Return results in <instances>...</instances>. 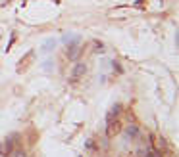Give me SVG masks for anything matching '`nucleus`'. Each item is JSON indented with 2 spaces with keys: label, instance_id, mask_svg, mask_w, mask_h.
Returning a JSON list of instances; mask_svg holds the SVG:
<instances>
[{
  "label": "nucleus",
  "instance_id": "obj_11",
  "mask_svg": "<svg viewBox=\"0 0 179 157\" xmlns=\"http://www.w3.org/2000/svg\"><path fill=\"white\" fill-rule=\"evenodd\" d=\"M142 2H145V0H137V2H135V4H137V6H139V4H142Z\"/></svg>",
  "mask_w": 179,
  "mask_h": 157
},
{
  "label": "nucleus",
  "instance_id": "obj_2",
  "mask_svg": "<svg viewBox=\"0 0 179 157\" xmlns=\"http://www.w3.org/2000/svg\"><path fill=\"white\" fill-rule=\"evenodd\" d=\"M14 140H16V134H12V136H8L4 142H2V146H0V155H8L12 149H14Z\"/></svg>",
  "mask_w": 179,
  "mask_h": 157
},
{
  "label": "nucleus",
  "instance_id": "obj_1",
  "mask_svg": "<svg viewBox=\"0 0 179 157\" xmlns=\"http://www.w3.org/2000/svg\"><path fill=\"white\" fill-rule=\"evenodd\" d=\"M121 132V123H119V119H112L106 123V134L112 138V136H116V134Z\"/></svg>",
  "mask_w": 179,
  "mask_h": 157
},
{
  "label": "nucleus",
  "instance_id": "obj_6",
  "mask_svg": "<svg viewBox=\"0 0 179 157\" xmlns=\"http://www.w3.org/2000/svg\"><path fill=\"white\" fill-rule=\"evenodd\" d=\"M6 157H27V153H25V149H23V148H14Z\"/></svg>",
  "mask_w": 179,
  "mask_h": 157
},
{
  "label": "nucleus",
  "instance_id": "obj_4",
  "mask_svg": "<svg viewBox=\"0 0 179 157\" xmlns=\"http://www.w3.org/2000/svg\"><path fill=\"white\" fill-rule=\"evenodd\" d=\"M125 136L127 138H137L139 136V126L135 125V123H129L125 126Z\"/></svg>",
  "mask_w": 179,
  "mask_h": 157
},
{
  "label": "nucleus",
  "instance_id": "obj_3",
  "mask_svg": "<svg viewBox=\"0 0 179 157\" xmlns=\"http://www.w3.org/2000/svg\"><path fill=\"white\" fill-rule=\"evenodd\" d=\"M85 71H87V67H85L83 63H77L75 69H73V75H71V78H69V82H77V81H79V78L85 75Z\"/></svg>",
  "mask_w": 179,
  "mask_h": 157
},
{
  "label": "nucleus",
  "instance_id": "obj_8",
  "mask_svg": "<svg viewBox=\"0 0 179 157\" xmlns=\"http://www.w3.org/2000/svg\"><path fill=\"white\" fill-rule=\"evenodd\" d=\"M85 148L91 149V152H95V142H92V140H87V142H85Z\"/></svg>",
  "mask_w": 179,
  "mask_h": 157
},
{
  "label": "nucleus",
  "instance_id": "obj_10",
  "mask_svg": "<svg viewBox=\"0 0 179 157\" xmlns=\"http://www.w3.org/2000/svg\"><path fill=\"white\" fill-rule=\"evenodd\" d=\"M95 50H100V52H102V50H104V44H102V42H95Z\"/></svg>",
  "mask_w": 179,
  "mask_h": 157
},
{
  "label": "nucleus",
  "instance_id": "obj_12",
  "mask_svg": "<svg viewBox=\"0 0 179 157\" xmlns=\"http://www.w3.org/2000/svg\"><path fill=\"white\" fill-rule=\"evenodd\" d=\"M79 157H81V155H79Z\"/></svg>",
  "mask_w": 179,
  "mask_h": 157
},
{
  "label": "nucleus",
  "instance_id": "obj_9",
  "mask_svg": "<svg viewBox=\"0 0 179 157\" xmlns=\"http://www.w3.org/2000/svg\"><path fill=\"white\" fill-rule=\"evenodd\" d=\"M112 67H114V69H116V71H118V73H123V69H121V67H119V63H116V61H112Z\"/></svg>",
  "mask_w": 179,
  "mask_h": 157
},
{
  "label": "nucleus",
  "instance_id": "obj_7",
  "mask_svg": "<svg viewBox=\"0 0 179 157\" xmlns=\"http://www.w3.org/2000/svg\"><path fill=\"white\" fill-rule=\"evenodd\" d=\"M56 46V40H46V44L42 46V52H50V50H54Z\"/></svg>",
  "mask_w": 179,
  "mask_h": 157
},
{
  "label": "nucleus",
  "instance_id": "obj_5",
  "mask_svg": "<svg viewBox=\"0 0 179 157\" xmlns=\"http://www.w3.org/2000/svg\"><path fill=\"white\" fill-rule=\"evenodd\" d=\"M77 54H79V42H73V44L68 46V58L69 60H75Z\"/></svg>",
  "mask_w": 179,
  "mask_h": 157
}]
</instances>
